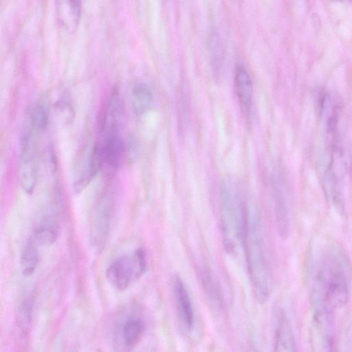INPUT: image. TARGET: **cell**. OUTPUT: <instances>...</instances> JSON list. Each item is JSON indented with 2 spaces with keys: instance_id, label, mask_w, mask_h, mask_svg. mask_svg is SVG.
I'll use <instances>...</instances> for the list:
<instances>
[{
  "instance_id": "9c48e42d",
  "label": "cell",
  "mask_w": 352,
  "mask_h": 352,
  "mask_svg": "<svg viewBox=\"0 0 352 352\" xmlns=\"http://www.w3.org/2000/svg\"><path fill=\"white\" fill-rule=\"evenodd\" d=\"M173 288L179 322L184 331H188L194 324V311L185 285L177 276L174 278Z\"/></svg>"
},
{
  "instance_id": "7c38bea8",
  "label": "cell",
  "mask_w": 352,
  "mask_h": 352,
  "mask_svg": "<svg viewBox=\"0 0 352 352\" xmlns=\"http://www.w3.org/2000/svg\"><path fill=\"white\" fill-rule=\"evenodd\" d=\"M56 18L60 25L67 30H74L80 19V2L60 0L56 2Z\"/></svg>"
},
{
  "instance_id": "ffe728a7",
  "label": "cell",
  "mask_w": 352,
  "mask_h": 352,
  "mask_svg": "<svg viewBox=\"0 0 352 352\" xmlns=\"http://www.w3.org/2000/svg\"><path fill=\"white\" fill-rule=\"evenodd\" d=\"M31 301L28 300L26 301L22 308L21 311L20 312V320H21V325L22 326V328L26 327L28 324H29V320H30V316H31Z\"/></svg>"
},
{
  "instance_id": "7a4b0ae2",
  "label": "cell",
  "mask_w": 352,
  "mask_h": 352,
  "mask_svg": "<svg viewBox=\"0 0 352 352\" xmlns=\"http://www.w3.org/2000/svg\"><path fill=\"white\" fill-rule=\"evenodd\" d=\"M219 208L223 245L226 251L231 253L235 251L239 241L243 242L249 224V210L226 184L221 188Z\"/></svg>"
},
{
  "instance_id": "52a82bcc",
  "label": "cell",
  "mask_w": 352,
  "mask_h": 352,
  "mask_svg": "<svg viewBox=\"0 0 352 352\" xmlns=\"http://www.w3.org/2000/svg\"><path fill=\"white\" fill-rule=\"evenodd\" d=\"M102 146L104 162L113 170L120 166L124 152V144L120 133V129L101 130Z\"/></svg>"
},
{
  "instance_id": "d6986e66",
  "label": "cell",
  "mask_w": 352,
  "mask_h": 352,
  "mask_svg": "<svg viewBox=\"0 0 352 352\" xmlns=\"http://www.w3.org/2000/svg\"><path fill=\"white\" fill-rule=\"evenodd\" d=\"M54 112L59 120L68 124L72 121L74 116L71 104L64 100H58L54 104Z\"/></svg>"
},
{
  "instance_id": "ba28073f",
  "label": "cell",
  "mask_w": 352,
  "mask_h": 352,
  "mask_svg": "<svg viewBox=\"0 0 352 352\" xmlns=\"http://www.w3.org/2000/svg\"><path fill=\"white\" fill-rule=\"evenodd\" d=\"M274 192L278 232L283 239H287L290 230L289 210L286 188L279 175L274 178Z\"/></svg>"
},
{
  "instance_id": "2e32d148",
  "label": "cell",
  "mask_w": 352,
  "mask_h": 352,
  "mask_svg": "<svg viewBox=\"0 0 352 352\" xmlns=\"http://www.w3.org/2000/svg\"><path fill=\"white\" fill-rule=\"evenodd\" d=\"M37 263L38 251L35 241L30 239L25 245L21 256L23 274L25 276L32 275L36 268Z\"/></svg>"
},
{
  "instance_id": "4fadbf2b",
  "label": "cell",
  "mask_w": 352,
  "mask_h": 352,
  "mask_svg": "<svg viewBox=\"0 0 352 352\" xmlns=\"http://www.w3.org/2000/svg\"><path fill=\"white\" fill-rule=\"evenodd\" d=\"M58 236V227L55 219L52 216L44 217L34 232V241L44 246L55 243Z\"/></svg>"
},
{
  "instance_id": "30bf717a",
  "label": "cell",
  "mask_w": 352,
  "mask_h": 352,
  "mask_svg": "<svg viewBox=\"0 0 352 352\" xmlns=\"http://www.w3.org/2000/svg\"><path fill=\"white\" fill-rule=\"evenodd\" d=\"M273 352H298L292 325L283 311L277 319Z\"/></svg>"
},
{
  "instance_id": "8992f818",
  "label": "cell",
  "mask_w": 352,
  "mask_h": 352,
  "mask_svg": "<svg viewBox=\"0 0 352 352\" xmlns=\"http://www.w3.org/2000/svg\"><path fill=\"white\" fill-rule=\"evenodd\" d=\"M111 208V199L107 195L99 201L94 214L90 228V241L98 249L104 246L108 236Z\"/></svg>"
},
{
  "instance_id": "8fae6325",
  "label": "cell",
  "mask_w": 352,
  "mask_h": 352,
  "mask_svg": "<svg viewBox=\"0 0 352 352\" xmlns=\"http://www.w3.org/2000/svg\"><path fill=\"white\" fill-rule=\"evenodd\" d=\"M235 85L241 108L246 118H250L252 104V85L247 69L242 65L236 67Z\"/></svg>"
},
{
  "instance_id": "e0dca14e",
  "label": "cell",
  "mask_w": 352,
  "mask_h": 352,
  "mask_svg": "<svg viewBox=\"0 0 352 352\" xmlns=\"http://www.w3.org/2000/svg\"><path fill=\"white\" fill-rule=\"evenodd\" d=\"M199 274L202 287L208 298L214 305H220L222 302L221 290L210 270L203 268Z\"/></svg>"
},
{
  "instance_id": "5b68a950",
  "label": "cell",
  "mask_w": 352,
  "mask_h": 352,
  "mask_svg": "<svg viewBox=\"0 0 352 352\" xmlns=\"http://www.w3.org/2000/svg\"><path fill=\"white\" fill-rule=\"evenodd\" d=\"M37 149L32 131L25 134L18 166L19 182L23 190L31 194L37 176Z\"/></svg>"
},
{
  "instance_id": "3957f363",
  "label": "cell",
  "mask_w": 352,
  "mask_h": 352,
  "mask_svg": "<svg viewBox=\"0 0 352 352\" xmlns=\"http://www.w3.org/2000/svg\"><path fill=\"white\" fill-rule=\"evenodd\" d=\"M248 272L254 296L259 303H264L270 292V280L261 237L259 222L255 214H250L248 230L243 239Z\"/></svg>"
},
{
  "instance_id": "277c9868",
  "label": "cell",
  "mask_w": 352,
  "mask_h": 352,
  "mask_svg": "<svg viewBox=\"0 0 352 352\" xmlns=\"http://www.w3.org/2000/svg\"><path fill=\"white\" fill-rule=\"evenodd\" d=\"M146 258L143 249H137L131 256H122L114 260L106 271L109 283L116 289L125 290L146 270Z\"/></svg>"
},
{
  "instance_id": "6da1fadb",
  "label": "cell",
  "mask_w": 352,
  "mask_h": 352,
  "mask_svg": "<svg viewBox=\"0 0 352 352\" xmlns=\"http://www.w3.org/2000/svg\"><path fill=\"white\" fill-rule=\"evenodd\" d=\"M305 274L313 307H326L332 311L346 304L351 265L336 241L319 237L311 243L305 261Z\"/></svg>"
},
{
  "instance_id": "5bb4252c",
  "label": "cell",
  "mask_w": 352,
  "mask_h": 352,
  "mask_svg": "<svg viewBox=\"0 0 352 352\" xmlns=\"http://www.w3.org/2000/svg\"><path fill=\"white\" fill-rule=\"evenodd\" d=\"M144 331L143 320L138 317H131L124 323L121 336L122 342L126 347L134 346L140 340Z\"/></svg>"
},
{
  "instance_id": "9a60e30c",
  "label": "cell",
  "mask_w": 352,
  "mask_h": 352,
  "mask_svg": "<svg viewBox=\"0 0 352 352\" xmlns=\"http://www.w3.org/2000/svg\"><path fill=\"white\" fill-rule=\"evenodd\" d=\"M153 101L150 87L145 83L138 82L132 88L131 102L136 114L140 115L147 111Z\"/></svg>"
},
{
  "instance_id": "ac0fdd59",
  "label": "cell",
  "mask_w": 352,
  "mask_h": 352,
  "mask_svg": "<svg viewBox=\"0 0 352 352\" xmlns=\"http://www.w3.org/2000/svg\"><path fill=\"white\" fill-rule=\"evenodd\" d=\"M49 108L47 99L41 98L34 107L31 115V126L35 131L44 129L48 123Z\"/></svg>"
}]
</instances>
